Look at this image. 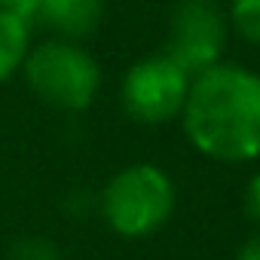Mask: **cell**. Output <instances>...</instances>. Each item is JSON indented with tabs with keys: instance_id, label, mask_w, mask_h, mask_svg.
<instances>
[{
	"instance_id": "cell-1",
	"label": "cell",
	"mask_w": 260,
	"mask_h": 260,
	"mask_svg": "<svg viewBox=\"0 0 260 260\" xmlns=\"http://www.w3.org/2000/svg\"><path fill=\"white\" fill-rule=\"evenodd\" d=\"M181 128L187 144L211 162H260V74L226 58L193 74Z\"/></svg>"
},
{
	"instance_id": "cell-2",
	"label": "cell",
	"mask_w": 260,
	"mask_h": 260,
	"mask_svg": "<svg viewBox=\"0 0 260 260\" xmlns=\"http://www.w3.org/2000/svg\"><path fill=\"white\" fill-rule=\"evenodd\" d=\"M95 205L113 236L147 239L172 220L178 208V187L156 162H128L107 178Z\"/></svg>"
},
{
	"instance_id": "cell-3",
	"label": "cell",
	"mask_w": 260,
	"mask_h": 260,
	"mask_svg": "<svg viewBox=\"0 0 260 260\" xmlns=\"http://www.w3.org/2000/svg\"><path fill=\"white\" fill-rule=\"evenodd\" d=\"M25 86L31 95L61 113H83L101 92V64L77 40L49 37L31 46L22 64Z\"/></svg>"
},
{
	"instance_id": "cell-4",
	"label": "cell",
	"mask_w": 260,
	"mask_h": 260,
	"mask_svg": "<svg viewBox=\"0 0 260 260\" xmlns=\"http://www.w3.org/2000/svg\"><path fill=\"white\" fill-rule=\"evenodd\" d=\"M190 83L193 74H187L172 55L153 52L125 68L119 80V104L138 125H169L181 119Z\"/></svg>"
},
{
	"instance_id": "cell-5",
	"label": "cell",
	"mask_w": 260,
	"mask_h": 260,
	"mask_svg": "<svg viewBox=\"0 0 260 260\" xmlns=\"http://www.w3.org/2000/svg\"><path fill=\"white\" fill-rule=\"evenodd\" d=\"M230 19L220 0H175L169 13L166 55H172L187 74H199L226 55Z\"/></svg>"
},
{
	"instance_id": "cell-6",
	"label": "cell",
	"mask_w": 260,
	"mask_h": 260,
	"mask_svg": "<svg viewBox=\"0 0 260 260\" xmlns=\"http://www.w3.org/2000/svg\"><path fill=\"white\" fill-rule=\"evenodd\" d=\"M104 0H37L31 22L43 25L52 37L83 43L101 28Z\"/></svg>"
},
{
	"instance_id": "cell-7",
	"label": "cell",
	"mask_w": 260,
	"mask_h": 260,
	"mask_svg": "<svg viewBox=\"0 0 260 260\" xmlns=\"http://www.w3.org/2000/svg\"><path fill=\"white\" fill-rule=\"evenodd\" d=\"M34 22L0 10V86L22 74V64L34 46Z\"/></svg>"
},
{
	"instance_id": "cell-8",
	"label": "cell",
	"mask_w": 260,
	"mask_h": 260,
	"mask_svg": "<svg viewBox=\"0 0 260 260\" xmlns=\"http://www.w3.org/2000/svg\"><path fill=\"white\" fill-rule=\"evenodd\" d=\"M226 19L242 43L260 49V0H226Z\"/></svg>"
},
{
	"instance_id": "cell-9",
	"label": "cell",
	"mask_w": 260,
	"mask_h": 260,
	"mask_svg": "<svg viewBox=\"0 0 260 260\" xmlns=\"http://www.w3.org/2000/svg\"><path fill=\"white\" fill-rule=\"evenodd\" d=\"M10 260H64V254L46 236H22L13 242Z\"/></svg>"
},
{
	"instance_id": "cell-10",
	"label": "cell",
	"mask_w": 260,
	"mask_h": 260,
	"mask_svg": "<svg viewBox=\"0 0 260 260\" xmlns=\"http://www.w3.org/2000/svg\"><path fill=\"white\" fill-rule=\"evenodd\" d=\"M245 214H248V220L254 223V226H260V166L251 172V178H248V184H245Z\"/></svg>"
},
{
	"instance_id": "cell-11",
	"label": "cell",
	"mask_w": 260,
	"mask_h": 260,
	"mask_svg": "<svg viewBox=\"0 0 260 260\" xmlns=\"http://www.w3.org/2000/svg\"><path fill=\"white\" fill-rule=\"evenodd\" d=\"M233 260H260V233H257V236H251L248 242H242Z\"/></svg>"
},
{
	"instance_id": "cell-12",
	"label": "cell",
	"mask_w": 260,
	"mask_h": 260,
	"mask_svg": "<svg viewBox=\"0 0 260 260\" xmlns=\"http://www.w3.org/2000/svg\"><path fill=\"white\" fill-rule=\"evenodd\" d=\"M34 4H37V0H0V10H7V13H19V16L31 19Z\"/></svg>"
}]
</instances>
